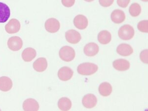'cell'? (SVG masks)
Masks as SVG:
<instances>
[{
  "mask_svg": "<svg viewBox=\"0 0 148 111\" xmlns=\"http://www.w3.org/2000/svg\"><path fill=\"white\" fill-rule=\"evenodd\" d=\"M98 67L96 64L91 63H84L78 66L77 72L81 75L90 76L97 71Z\"/></svg>",
  "mask_w": 148,
  "mask_h": 111,
  "instance_id": "cell-1",
  "label": "cell"
},
{
  "mask_svg": "<svg viewBox=\"0 0 148 111\" xmlns=\"http://www.w3.org/2000/svg\"><path fill=\"white\" fill-rule=\"evenodd\" d=\"M134 34V29L133 27L128 24L121 26L118 32V35L120 38L125 40L132 39Z\"/></svg>",
  "mask_w": 148,
  "mask_h": 111,
  "instance_id": "cell-2",
  "label": "cell"
},
{
  "mask_svg": "<svg viewBox=\"0 0 148 111\" xmlns=\"http://www.w3.org/2000/svg\"><path fill=\"white\" fill-rule=\"evenodd\" d=\"M59 57L65 62H70L75 58L76 53L74 49L69 46H64L60 49Z\"/></svg>",
  "mask_w": 148,
  "mask_h": 111,
  "instance_id": "cell-3",
  "label": "cell"
},
{
  "mask_svg": "<svg viewBox=\"0 0 148 111\" xmlns=\"http://www.w3.org/2000/svg\"><path fill=\"white\" fill-rule=\"evenodd\" d=\"M8 46L12 51H17L22 48L23 41L20 37L17 36L10 37L8 41Z\"/></svg>",
  "mask_w": 148,
  "mask_h": 111,
  "instance_id": "cell-4",
  "label": "cell"
},
{
  "mask_svg": "<svg viewBox=\"0 0 148 111\" xmlns=\"http://www.w3.org/2000/svg\"><path fill=\"white\" fill-rule=\"evenodd\" d=\"M45 26L47 32L54 33L58 31L60 27V24L59 21L56 19L51 18L46 21Z\"/></svg>",
  "mask_w": 148,
  "mask_h": 111,
  "instance_id": "cell-5",
  "label": "cell"
},
{
  "mask_svg": "<svg viewBox=\"0 0 148 111\" xmlns=\"http://www.w3.org/2000/svg\"><path fill=\"white\" fill-rule=\"evenodd\" d=\"M65 38L68 42L72 44H76L81 40V34L77 31L72 29L66 32Z\"/></svg>",
  "mask_w": 148,
  "mask_h": 111,
  "instance_id": "cell-6",
  "label": "cell"
},
{
  "mask_svg": "<svg viewBox=\"0 0 148 111\" xmlns=\"http://www.w3.org/2000/svg\"><path fill=\"white\" fill-rule=\"evenodd\" d=\"M20 23L16 19L13 18L10 20L5 26V30L9 34H15L20 30Z\"/></svg>",
  "mask_w": 148,
  "mask_h": 111,
  "instance_id": "cell-7",
  "label": "cell"
},
{
  "mask_svg": "<svg viewBox=\"0 0 148 111\" xmlns=\"http://www.w3.org/2000/svg\"><path fill=\"white\" fill-rule=\"evenodd\" d=\"M97 103V99L96 96L93 94H86L83 97L82 103L84 107L91 109L96 106Z\"/></svg>",
  "mask_w": 148,
  "mask_h": 111,
  "instance_id": "cell-8",
  "label": "cell"
},
{
  "mask_svg": "<svg viewBox=\"0 0 148 111\" xmlns=\"http://www.w3.org/2000/svg\"><path fill=\"white\" fill-rule=\"evenodd\" d=\"M74 72L72 70L68 67H63L59 69L58 76L59 79L62 81H67L71 79Z\"/></svg>",
  "mask_w": 148,
  "mask_h": 111,
  "instance_id": "cell-9",
  "label": "cell"
},
{
  "mask_svg": "<svg viewBox=\"0 0 148 111\" xmlns=\"http://www.w3.org/2000/svg\"><path fill=\"white\" fill-rule=\"evenodd\" d=\"M10 10L5 3L0 2V23H5L10 17Z\"/></svg>",
  "mask_w": 148,
  "mask_h": 111,
  "instance_id": "cell-10",
  "label": "cell"
},
{
  "mask_svg": "<svg viewBox=\"0 0 148 111\" xmlns=\"http://www.w3.org/2000/svg\"><path fill=\"white\" fill-rule=\"evenodd\" d=\"M88 20L84 15L79 14L76 16L74 19V25L79 30H84L88 27Z\"/></svg>",
  "mask_w": 148,
  "mask_h": 111,
  "instance_id": "cell-11",
  "label": "cell"
},
{
  "mask_svg": "<svg viewBox=\"0 0 148 111\" xmlns=\"http://www.w3.org/2000/svg\"><path fill=\"white\" fill-rule=\"evenodd\" d=\"M99 51V46L94 42H90L86 45L84 49V54L88 56H94Z\"/></svg>",
  "mask_w": 148,
  "mask_h": 111,
  "instance_id": "cell-12",
  "label": "cell"
},
{
  "mask_svg": "<svg viewBox=\"0 0 148 111\" xmlns=\"http://www.w3.org/2000/svg\"><path fill=\"white\" fill-rule=\"evenodd\" d=\"M114 69L119 71H125L130 69V64L128 61L125 59H120L114 60L113 63Z\"/></svg>",
  "mask_w": 148,
  "mask_h": 111,
  "instance_id": "cell-13",
  "label": "cell"
},
{
  "mask_svg": "<svg viewBox=\"0 0 148 111\" xmlns=\"http://www.w3.org/2000/svg\"><path fill=\"white\" fill-rule=\"evenodd\" d=\"M23 109L24 111H38L39 104L38 102L34 99H27L24 101Z\"/></svg>",
  "mask_w": 148,
  "mask_h": 111,
  "instance_id": "cell-14",
  "label": "cell"
},
{
  "mask_svg": "<svg viewBox=\"0 0 148 111\" xmlns=\"http://www.w3.org/2000/svg\"><path fill=\"white\" fill-rule=\"evenodd\" d=\"M33 66L36 71L38 72H42L47 68V60L44 57L39 58L34 62Z\"/></svg>",
  "mask_w": 148,
  "mask_h": 111,
  "instance_id": "cell-15",
  "label": "cell"
},
{
  "mask_svg": "<svg viewBox=\"0 0 148 111\" xmlns=\"http://www.w3.org/2000/svg\"><path fill=\"white\" fill-rule=\"evenodd\" d=\"M116 52L120 56H128L133 53V49L128 44H121L117 47Z\"/></svg>",
  "mask_w": 148,
  "mask_h": 111,
  "instance_id": "cell-16",
  "label": "cell"
},
{
  "mask_svg": "<svg viewBox=\"0 0 148 111\" xmlns=\"http://www.w3.org/2000/svg\"><path fill=\"white\" fill-rule=\"evenodd\" d=\"M111 20L116 24L123 23L125 19V12L120 10H114L111 15Z\"/></svg>",
  "mask_w": 148,
  "mask_h": 111,
  "instance_id": "cell-17",
  "label": "cell"
},
{
  "mask_svg": "<svg viewBox=\"0 0 148 111\" xmlns=\"http://www.w3.org/2000/svg\"><path fill=\"white\" fill-rule=\"evenodd\" d=\"M12 87V82L10 77L5 76L0 77V90L7 92L10 90Z\"/></svg>",
  "mask_w": 148,
  "mask_h": 111,
  "instance_id": "cell-18",
  "label": "cell"
},
{
  "mask_svg": "<svg viewBox=\"0 0 148 111\" xmlns=\"http://www.w3.org/2000/svg\"><path fill=\"white\" fill-rule=\"evenodd\" d=\"M36 51L32 47H28L25 49L22 53V58L25 62H31L36 56Z\"/></svg>",
  "mask_w": 148,
  "mask_h": 111,
  "instance_id": "cell-19",
  "label": "cell"
},
{
  "mask_svg": "<svg viewBox=\"0 0 148 111\" xmlns=\"http://www.w3.org/2000/svg\"><path fill=\"white\" fill-rule=\"evenodd\" d=\"M112 36L110 33L107 30L101 31L98 35V40L100 44L107 45L111 42Z\"/></svg>",
  "mask_w": 148,
  "mask_h": 111,
  "instance_id": "cell-20",
  "label": "cell"
},
{
  "mask_svg": "<svg viewBox=\"0 0 148 111\" xmlns=\"http://www.w3.org/2000/svg\"><path fill=\"white\" fill-rule=\"evenodd\" d=\"M99 92L101 95L104 97L109 96L112 92V87L111 84L107 82H104L100 84L99 86Z\"/></svg>",
  "mask_w": 148,
  "mask_h": 111,
  "instance_id": "cell-21",
  "label": "cell"
},
{
  "mask_svg": "<svg viewBox=\"0 0 148 111\" xmlns=\"http://www.w3.org/2000/svg\"><path fill=\"white\" fill-rule=\"evenodd\" d=\"M58 106L61 111H69L72 107V102L68 98H61L58 101Z\"/></svg>",
  "mask_w": 148,
  "mask_h": 111,
  "instance_id": "cell-22",
  "label": "cell"
},
{
  "mask_svg": "<svg viewBox=\"0 0 148 111\" xmlns=\"http://www.w3.org/2000/svg\"><path fill=\"white\" fill-rule=\"evenodd\" d=\"M129 12H130V14L132 16L137 17L141 14V7L138 3H132L130 7Z\"/></svg>",
  "mask_w": 148,
  "mask_h": 111,
  "instance_id": "cell-23",
  "label": "cell"
},
{
  "mask_svg": "<svg viewBox=\"0 0 148 111\" xmlns=\"http://www.w3.org/2000/svg\"><path fill=\"white\" fill-rule=\"evenodd\" d=\"M137 28L140 32L143 33L148 32V21L147 20H142L138 24Z\"/></svg>",
  "mask_w": 148,
  "mask_h": 111,
  "instance_id": "cell-24",
  "label": "cell"
},
{
  "mask_svg": "<svg viewBox=\"0 0 148 111\" xmlns=\"http://www.w3.org/2000/svg\"><path fill=\"white\" fill-rule=\"evenodd\" d=\"M140 58L142 62L144 63L148 64V49H145L142 51L140 54Z\"/></svg>",
  "mask_w": 148,
  "mask_h": 111,
  "instance_id": "cell-25",
  "label": "cell"
},
{
  "mask_svg": "<svg viewBox=\"0 0 148 111\" xmlns=\"http://www.w3.org/2000/svg\"><path fill=\"white\" fill-rule=\"evenodd\" d=\"M114 0H99L100 5L103 7H109L111 6Z\"/></svg>",
  "mask_w": 148,
  "mask_h": 111,
  "instance_id": "cell-26",
  "label": "cell"
},
{
  "mask_svg": "<svg viewBox=\"0 0 148 111\" xmlns=\"http://www.w3.org/2000/svg\"><path fill=\"white\" fill-rule=\"evenodd\" d=\"M130 0H117V3L119 6L123 8H125L130 3Z\"/></svg>",
  "mask_w": 148,
  "mask_h": 111,
  "instance_id": "cell-27",
  "label": "cell"
},
{
  "mask_svg": "<svg viewBox=\"0 0 148 111\" xmlns=\"http://www.w3.org/2000/svg\"><path fill=\"white\" fill-rule=\"evenodd\" d=\"M63 5L67 8H70L74 5L75 0H61Z\"/></svg>",
  "mask_w": 148,
  "mask_h": 111,
  "instance_id": "cell-28",
  "label": "cell"
},
{
  "mask_svg": "<svg viewBox=\"0 0 148 111\" xmlns=\"http://www.w3.org/2000/svg\"><path fill=\"white\" fill-rule=\"evenodd\" d=\"M85 1H86V2H92V1H93L94 0H84Z\"/></svg>",
  "mask_w": 148,
  "mask_h": 111,
  "instance_id": "cell-29",
  "label": "cell"
},
{
  "mask_svg": "<svg viewBox=\"0 0 148 111\" xmlns=\"http://www.w3.org/2000/svg\"><path fill=\"white\" fill-rule=\"evenodd\" d=\"M143 2H147L148 1V0H141Z\"/></svg>",
  "mask_w": 148,
  "mask_h": 111,
  "instance_id": "cell-30",
  "label": "cell"
}]
</instances>
